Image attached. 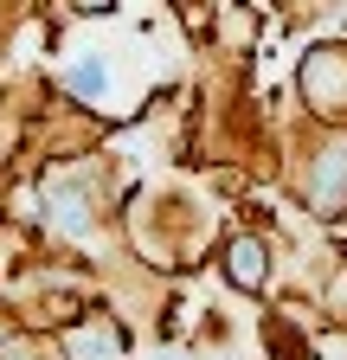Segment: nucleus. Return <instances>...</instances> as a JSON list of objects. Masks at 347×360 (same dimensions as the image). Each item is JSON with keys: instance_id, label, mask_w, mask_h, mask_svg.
<instances>
[{"instance_id": "nucleus-1", "label": "nucleus", "mask_w": 347, "mask_h": 360, "mask_svg": "<svg viewBox=\"0 0 347 360\" xmlns=\"http://www.w3.org/2000/svg\"><path fill=\"white\" fill-rule=\"evenodd\" d=\"M65 84H71V90H84V97H103V84H110V77H103V65H71V71H65Z\"/></svg>"}, {"instance_id": "nucleus-2", "label": "nucleus", "mask_w": 347, "mask_h": 360, "mask_svg": "<svg viewBox=\"0 0 347 360\" xmlns=\"http://www.w3.org/2000/svg\"><path fill=\"white\" fill-rule=\"evenodd\" d=\"M232 270H238V277L251 283V277H257V270H264V257H257V251H238V264H232Z\"/></svg>"}]
</instances>
